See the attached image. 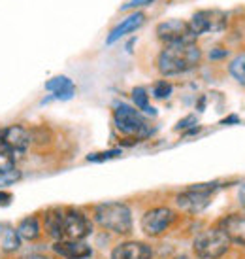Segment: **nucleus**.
<instances>
[{"label": "nucleus", "instance_id": "nucleus-1", "mask_svg": "<svg viewBox=\"0 0 245 259\" xmlns=\"http://www.w3.org/2000/svg\"><path fill=\"white\" fill-rule=\"evenodd\" d=\"M202 63V50L196 42H183V44H170L164 46L157 55V70L160 76H181Z\"/></svg>", "mask_w": 245, "mask_h": 259}, {"label": "nucleus", "instance_id": "nucleus-2", "mask_svg": "<svg viewBox=\"0 0 245 259\" xmlns=\"http://www.w3.org/2000/svg\"><path fill=\"white\" fill-rule=\"evenodd\" d=\"M93 222L100 229L108 231L117 237H127L134 229V218L132 208L127 202L111 201L100 202L93 208Z\"/></svg>", "mask_w": 245, "mask_h": 259}, {"label": "nucleus", "instance_id": "nucleus-3", "mask_svg": "<svg viewBox=\"0 0 245 259\" xmlns=\"http://www.w3.org/2000/svg\"><path fill=\"white\" fill-rule=\"evenodd\" d=\"M113 125L115 129L129 138H136V140H145L151 137L153 127L149 121L145 119V115L130 104H119L113 110Z\"/></svg>", "mask_w": 245, "mask_h": 259}, {"label": "nucleus", "instance_id": "nucleus-4", "mask_svg": "<svg viewBox=\"0 0 245 259\" xmlns=\"http://www.w3.org/2000/svg\"><path fill=\"white\" fill-rule=\"evenodd\" d=\"M230 240L217 225L200 231L193 240V252L196 259H223L230 252Z\"/></svg>", "mask_w": 245, "mask_h": 259}, {"label": "nucleus", "instance_id": "nucleus-5", "mask_svg": "<svg viewBox=\"0 0 245 259\" xmlns=\"http://www.w3.org/2000/svg\"><path fill=\"white\" fill-rule=\"evenodd\" d=\"M217 182H206V184H196V186H189L183 191L173 197V204L177 210L185 212V214H200L211 204V197L219 189Z\"/></svg>", "mask_w": 245, "mask_h": 259}, {"label": "nucleus", "instance_id": "nucleus-6", "mask_svg": "<svg viewBox=\"0 0 245 259\" xmlns=\"http://www.w3.org/2000/svg\"><path fill=\"white\" fill-rule=\"evenodd\" d=\"M177 218L179 216L173 208L159 204V206H151L149 210H145L140 225H142V231H144L145 237L159 238L172 229L175 222H177Z\"/></svg>", "mask_w": 245, "mask_h": 259}, {"label": "nucleus", "instance_id": "nucleus-7", "mask_svg": "<svg viewBox=\"0 0 245 259\" xmlns=\"http://www.w3.org/2000/svg\"><path fill=\"white\" fill-rule=\"evenodd\" d=\"M93 233V220L83 210L63 208V240H85Z\"/></svg>", "mask_w": 245, "mask_h": 259}, {"label": "nucleus", "instance_id": "nucleus-8", "mask_svg": "<svg viewBox=\"0 0 245 259\" xmlns=\"http://www.w3.org/2000/svg\"><path fill=\"white\" fill-rule=\"evenodd\" d=\"M187 23L191 32L196 38L209 32H221L226 27V15L219 10H200V12H195Z\"/></svg>", "mask_w": 245, "mask_h": 259}, {"label": "nucleus", "instance_id": "nucleus-9", "mask_svg": "<svg viewBox=\"0 0 245 259\" xmlns=\"http://www.w3.org/2000/svg\"><path fill=\"white\" fill-rule=\"evenodd\" d=\"M155 34L164 46L170 44H183V42H196L195 34L189 29V23L183 19H166V21L159 23Z\"/></svg>", "mask_w": 245, "mask_h": 259}, {"label": "nucleus", "instance_id": "nucleus-10", "mask_svg": "<svg viewBox=\"0 0 245 259\" xmlns=\"http://www.w3.org/2000/svg\"><path fill=\"white\" fill-rule=\"evenodd\" d=\"M223 231L232 246L245 248V212H228L215 223Z\"/></svg>", "mask_w": 245, "mask_h": 259}, {"label": "nucleus", "instance_id": "nucleus-11", "mask_svg": "<svg viewBox=\"0 0 245 259\" xmlns=\"http://www.w3.org/2000/svg\"><path fill=\"white\" fill-rule=\"evenodd\" d=\"M0 138L6 142L8 148L14 151L15 159L19 161L30 146V129H27L25 125L15 123V125H10L6 129H0Z\"/></svg>", "mask_w": 245, "mask_h": 259}, {"label": "nucleus", "instance_id": "nucleus-12", "mask_svg": "<svg viewBox=\"0 0 245 259\" xmlns=\"http://www.w3.org/2000/svg\"><path fill=\"white\" fill-rule=\"evenodd\" d=\"M155 252L147 242L142 240H122L111 248L109 259H153Z\"/></svg>", "mask_w": 245, "mask_h": 259}, {"label": "nucleus", "instance_id": "nucleus-13", "mask_svg": "<svg viewBox=\"0 0 245 259\" xmlns=\"http://www.w3.org/2000/svg\"><path fill=\"white\" fill-rule=\"evenodd\" d=\"M53 253L63 259H85L93 253V250L85 240H57L53 242Z\"/></svg>", "mask_w": 245, "mask_h": 259}, {"label": "nucleus", "instance_id": "nucleus-14", "mask_svg": "<svg viewBox=\"0 0 245 259\" xmlns=\"http://www.w3.org/2000/svg\"><path fill=\"white\" fill-rule=\"evenodd\" d=\"M145 23V14L144 12H134V14L127 15L121 23H117L113 29L109 30L108 38H106V44L111 46V44H115L117 40H121L122 36H127L130 32H134L138 30L142 25Z\"/></svg>", "mask_w": 245, "mask_h": 259}, {"label": "nucleus", "instance_id": "nucleus-15", "mask_svg": "<svg viewBox=\"0 0 245 259\" xmlns=\"http://www.w3.org/2000/svg\"><path fill=\"white\" fill-rule=\"evenodd\" d=\"M63 208L65 206H53L42 214V229L55 242L63 240Z\"/></svg>", "mask_w": 245, "mask_h": 259}, {"label": "nucleus", "instance_id": "nucleus-16", "mask_svg": "<svg viewBox=\"0 0 245 259\" xmlns=\"http://www.w3.org/2000/svg\"><path fill=\"white\" fill-rule=\"evenodd\" d=\"M45 89L49 93H53V97L58 99V101H70L76 95L74 81L70 78H66V76H55V78L47 79L45 81Z\"/></svg>", "mask_w": 245, "mask_h": 259}, {"label": "nucleus", "instance_id": "nucleus-17", "mask_svg": "<svg viewBox=\"0 0 245 259\" xmlns=\"http://www.w3.org/2000/svg\"><path fill=\"white\" fill-rule=\"evenodd\" d=\"M15 231H17V235H19V238L21 240H25V242H34V240H38V238L42 237V218L38 216H27L23 218L21 222H19V225L15 227Z\"/></svg>", "mask_w": 245, "mask_h": 259}, {"label": "nucleus", "instance_id": "nucleus-18", "mask_svg": "<svg viewBox=\"0 0 245 259\" xmlns=\"http://www.w3.org/2000/svg\"><path fill=\"white\" fill-rule=\"evenodd\" d=\"M21 238L12 225H0V246L6 253H14L21 248Z\"/></svg>", "mask_w": 245, "mask_h": 259}, {"label": "nucleus", "instance_id": "nucleus-19", "mask_svg": "<svg viewBox=\"0 0 245 259\" xmlns=\"http://www.w3.org/2000/svg\"><path fill=\"white\" fill-rule=\"evenodd\" d=\"M130 97H132V102H134V106H136L142 114H151L155 115L157 112L155 110H151V104H149V93H147V89L145 87H134L132 89V93H130Z\"/></svg>", "mask_w": 245, "mask_h": 259}, {"label": "nucleus", "instance_id": "nucleus-20", "mask_svg": "<svg viewBox=\"0 0 245 259\" xmlns=\"http://www.w3.org/2000/svg\"><path fill=\"white\" fill-rule=\"evenodd\" d=\"M228 74L245 87V51H239L236 57L228 63Z\"/></svg>", "mask_w": 245, "mask_h": 259}, {"label": "nucleus", "instance_id": "nucleus-21", "mask_svg": "<svg viewBox=\"0 0 245 259\" xmlns=\"http://www.w3.org/2000/svg\"><path fill=\"white\" fill-rule=\"evenodd\" d=\"M172 93H173V85L168 81V79H159V81L153 83L151 95L157 99V101H166V99L172 97Z\"/></svg>", "mask_w": 245, "mask_h": 259}, {"label": "nucleus", "instance_id": "nucleus-22", "mask_svg": "<svg viewBox=\"0 0 245 259\" xmlns=\"http://www.w3.org/2000/svg\"><path fill=\"white\" fill-rule=\"evenodd\" d=\"M121 155V150H108V151H96V153H91L87 155V161L89 163H102V161H108V159H115Z\"/></svg>", "mask_w": 245, "mask_h": 259}, {"label": "nucleus", "instance_id": "nucleus-23", "mask_svg": "<svg viewBox=\"0 0 245 259\" xmlns=\"http://www.w3.org/2000/svg\"><path fill=\"white\" fill-rule=\"evenodd\" d=\"M23 178L21 170H10V172H0V187H8V186H14L15 182H19Z\"/></svg>", "mask_w": 245, "mask_h": 259}, {"label": "nucleus", "instance_id": "nucleus-24", "mask_svg": "<svg viewBox=\"0 0 245 259\" xmlns=\"http://www.w3.org/2000/svg\"><path fill=\"white\" fill-rule=\"evenodd\" d=\"M153 0H127L121 6V10H134V8H142V6H149Z\"/></svg>", "mask_w": 245, "mask_h": 259}, {"label": "nucleus", "instance_id": "nucleus-25", "mask_svg": "<svg viewBox=\"0 0 245 259\" xmlns=\"http://www.w3.org/2000/svg\"><path fill=\"white\" fill-rule=\"evenodd\" d=\"M193 125H196V117L195 115H187L185 119H181V121L175 125V131H183L185 127H193Z\"/></svg>", "mask_w": 245, "mask_h": 259}, {"label": "nucleus", "instance_id": "nucleus-26", "mask_svg": "<svg viewBox=\"0 0 245 259\" xmlns=\"http://www.w3.org/2000/svg\"><path fill=\"white\" fill-rule=\"evenodd\" d=\"M226 53H228L226 50H211L209 51V59H211V61H215V59H224L226 57Z\"/></svg>", "mask_w": 245, "mask_h": 259}, {"label": "nucleus", "instance_id": "nucleus-27", "mask_svg": "<svg viewBox=\"0 0 245 259\" xmlns=\"http://www.w3.org/2000/svg\"><path fill=\"white\" fill-rule=\"evenodd\" d=\"M10 202H12V193L0 191V206H8Z\"/></svg>", "mask_w": 245, "mask_h": 259}, {"label": "nucleus", "instance_id": "nucleus-28", "mask_svg": "<svg viewBox=\"0 0 245 259\" xmlns=\"http://www.w3.org/2000/svg\"><path fill=\"white\" fill-rule=\"evenodd\" d=\"M238 201H239V206H241V208H243V212H245V184H241V187H239Z\"/></svg>", "mask_w": 245, "mask_h": 259}, {"label": "nucleus", "instance_id": "nucleus-29", "mask_svg": "<svg viewBox=\"0 0 245 259\" xmlns=\"http://www.w3.org/2000/svg\"><path fill=\"white\" fill-rule=\"evenodd\" d=\"M19 259H51V257L45 255V253H27V255H23Z\"/></svg>", "mask_w": 245, "mask_h": 259}, {"label": "nucleus", "instance_id": "nucleus-30", "mask_svg": "<svg viewBox=\"0 0 245 259\" xmlns=\"http://www.w3.org/2000/svg\"><path fill=\"white\" fill-rule=\"evenodd\" d=\"M221 123H223V125H234V123H239V117L238 115H230V117H224Z\"/></svg>", "mask_w": 245, "mask_h": 259}, {"label": "nucleus", "instance_id": "nucleus-31", "mask_svg": "<svg viewBox=\"0 0 245 259\" xmlns=\"http://www.w3.org/2000/svg\"><path fill=\"white\" fill-rule=\"evenodd\" d=\"M173 259H191V257H189L187 253H179V255H175Z\"/></svg>", "mask_w": 245, "mask_h": 259}]
</instances>
